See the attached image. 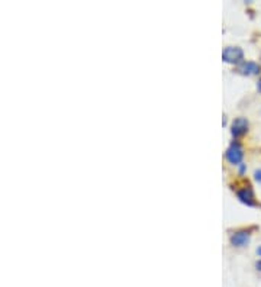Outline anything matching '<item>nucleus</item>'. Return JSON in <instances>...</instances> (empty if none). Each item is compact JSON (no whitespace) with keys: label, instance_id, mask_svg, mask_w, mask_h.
Masks as SVG:
<instances>
[{"label":"nucleus","instance_id":"10","mask_svg":"<svg viewBox=\"0 0 261 287\" xmlns=\"http://www.w3.org/2000/svg\"><path fill=\"white\" fill-rule=\"evenodd\" d=\"M257 254H259V255L261 257V246H259V248H257Z\"/></svg>","mask_w":261,"mask_h":287},{"label":"nucleus","instance_id":"4","mask_svg":"<svg viewBox=\"0 0 261 287\" xmlns=\"http://www.w3.org/2000/svg\"><path fill=\"white\" fill-rule=\"evenodd\" d=\"M237 196L239 199L241 203L247 206H256V198H254V190L251 189V186H244L242 189H238L237 190Z\"/></svg>","mask_w":261,"mask_h":287},{"label":"nucleus","instance_id":"3","mask_svg":"<svg viewBox=\"0 0 261 287\" xmlns=\"http://www.w3.org/2000/svg\"><path fill=\"white\" fill-rule=\"evenodd\" d=\"M251 241V231L250 229H239L231 235V244L238 248L247 246Z\"/></svg>","mask_w":261,"mask_h":287},{"label":"nucleus","instance_id":"6","mask_svg":"<svg viewBox=\"0 0 261 287\" xmlns=\"http://www.w3.org/2000/svg\"><path fill=\"white\" fill-rule=\"evenodd\" d=\"M238 71L244 76H256L261 71L260 64L254 63V61H242L238 66Z\"/></svg>","mask_w":261,"mask_h":287},{"label":"nucleus","instance_id":"1","mask_svg":"<svg viewBox=\"0 0 261 287\" xmlns=\"http://www.w3.org/2000/svg\"><path fill=\"white\" fill-rule=\"evenodd\" d=\"M225 157H226V160H228L231 164H234V165L241 164V161H242V158H244V151H242L241 144H239L238 141H234V142L229 145V148L226 150Z\"/></svg>","mask_w":261,"mask_h":287},{"label":"nucleus","instance_id":"9","mask_svg":"<svg viewBox=\"0 0 261 287\" xmlns=\"http://www.w3.org/2000/svg\"><path fill=\"white\" fill-rule=\"evenodd\" d=\"M256 267H257V270H259V271H261V260H260V261H257Z\"/></svg>","mask_w":261,"mask_h":287},{"label":"nucleus","instance_id":"7","mask_svg":"<svg viewBox=\"0 0 261 287\" xmlns=\"http://www.w3.org/2000/svg\"><path fill=\"white\" fill-rule=\"evenodd\" d=\"M254 178H256V181H257L259 184H261V168L254 171Z\"/></svg>","mask_w":261,"mask_h":287},{"label":"nucleus","instance_id":"11","mask_svg":"<svg viewBox=\"0 0 261 287\" xmlns=\"http://www.w3.org/2000/svg\"><path fill=\"white\" fill-rule=\"evenodd\" d=\"M259 90H260V93H261V79L259 80Z\"/></svg>","mask_w":261,"mask_h":287},{"label":"nucleus","instance_id":"8","mask_svg":"<svg viewBox=\"0 0 261 287\" xmlns=\"http://www.w3.org/2000/svg\"><path fill=\"white\" fill-rule=\"evenodd\" d=\"M245 170H247V167H245V164H242V163H241V164H239V174L242 176V174L245 173Z\"/></svg>","mask_w":261,"mask_h":287},{"label":"nucleus","instance_id":"5","mask_svg":"<svg viewBox=\"0 0 261 287\" xmlns=\"http://www.w3.org/2000/svg\"><path fill=\"white\" fill-rule=\"evenodd\" d=\"M248 121L245 119V118H237L234 122H232V126H231V133H232V136H235V138H239V136H242V135H245L247 133V131H248Z\"/></svg>","mask_w":261,"mask_h":287},{"label":"nucleus","instance_id":"2","mask_svg":"<svg viewBox=\"0 0 261 287\" xmlns=\"http://www.w3.org/2000/svg\"><path fill=\"white\" fill-rule=\"evenodd\" d=\"M244 51L239 46H226L222 52V60L229 64H237L242 60Z\"/></svg>","mask_w":261,"mask_h":287}]
</instances>
